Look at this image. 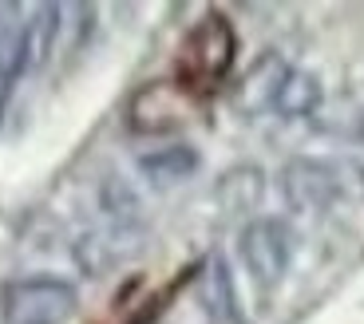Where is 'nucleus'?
Segmentation results:
<instances>
[{
  "label": "nucleus",
  "mask_w": 364,
  "mask_h": 324,
  "mask_svg": "<svg viewBox=\"0 0 364 324\" xmlns=\"http://www.w3.org/2000/svg\"><path fill=\"white\" fill-rule=\"evenodd\" d=\"M230 60H234V32L222 16H206L202 24L191 28V36L178 48V83L174 87L186 95H206L210 87H218L226 75Z\"/></svg>",
  "instance_id": "nucleus-1"
},
{
  "label": "nucleus",
  "mask_w": 364,
  "mask_h": 324,
  "mask_svg": "<svg viewBox=\"0 0 364 324\" xmlns=\"http://www.w3.org/2000/svg\"><path fill=\"white\" fill-rule=\"evenodd\" d=\"M75 313V288L55 277H28L4 288L9 324H64Z\"/></svg>",
  "instance_id": "nucleus-2"
},
{
  "label": "nucleus",
  "mask_w": 364,
  "mask_h": 324,
  "mask_svg": "<svg viewBox=\"0 0 364 324\" xmlns=\"http://www.w3.org/2000/svg\"><path fill=\"white\" fill-rule=\"evenodd\" d=\"M293 257V234L277 217H262V222L246 225L242 234V265L257 285H277L289 269Z\"/></svg>",
  "instance_id": "nucleus-3"
},
{
  "label": "nucleus",
  "mask_w": 364,
  "mask_h": 324,
  "mask_svg": "<svg viewBox=\"0 0 364 324\" xmlns=\"http://www.w3.org/2000/svg\"><path fill=\"white\" fill-rule=\"evenodd\" d=\"M282 190H285V198H289V206H297V210H321V206H328V202L345 190V182H341V174L333 171V166H325V162L297 158V162H289V166H285Z\"/></svg>",
  "instance_id": "nucleus-4"
},
{
  "label": "nucleus",
  "mask_w": 364,
  "mask_h": 324,
  "mask_svg": "<svg viewBox=\"0 0 364 324\" xmlns=\"http://www.w3.org/2000/svg\"><path fill=\"white\" fill-rule=\"evenodd\" d=\"M186 103H191V95L178 91L174 83H155V87H146L143 95L131 103V126H135V131H163V126H174L186 115Z\"/></svg>",
  "instance_id": "nucleus-5"
},
{
  "label": "nucleus",
  "mask_w": 364,
  "mask_h": 324,
  "mask_svg": "<svg viewBox=\"0 0 364 324\" xmlns=\"http://www.w3.org/2000/svg\"><path fill=\"white\" fill-rule=\"evenodd\" d=\"M285 80H289V68H285L277 55H262L246 72L242 87H237V107L242 111H262V107H277V95H282Z\"/></svg>",
  "instance_id": "nucleus-6"
},
{
  "label": "nucleus",
  "mask_w": 364,
  "mask_h": 324,
  "mask_svg": "<svg viewBox=\"0 0 364 324\" xmlns=\"http://www.w3.org/2000/svg\"><path fill=\"white\" fill-rule=\"evenodd\" d=\"M257 198H262V171H254V166H237L218 182V202L230 214H250Z\"/></svg>",
  "instance_id": "nucleus-7"
},
{
  "label": "nucleus",
  "mask_w": 364,
  "mask_h": 324,
  "mask_svg": "<svg viewBox=\"0 0 364 324\" xmlns=\"http://www.w3.org/2000/svg\"><path fill=\"white\" fill-rule=\"evenodd\" d=\"M321 99V87L313 75L305 72H289V80H285L282 95H277V107L285 111V115H305V111H313Z\"/></svg>",
  "instance_id": "nucleus-8"
},
{
  "label": "nucleus",
  "mask_w": 364,
  "mask_h": 324,
  "mask_svg": "<svg viewBox=\"0 0 364 324\" xmlns=\"http://www.w3.org/2000/svg\"><path fill=\"white\" fill-rule=\"evenodd\" d=\"M143 171L151 174L155 182H178L182 174L194 171V154L186 151V146H171V151H163V154L143 158Z\"/></svg>",
  "instance_id": "nucleus-9"
}]
</instances>
